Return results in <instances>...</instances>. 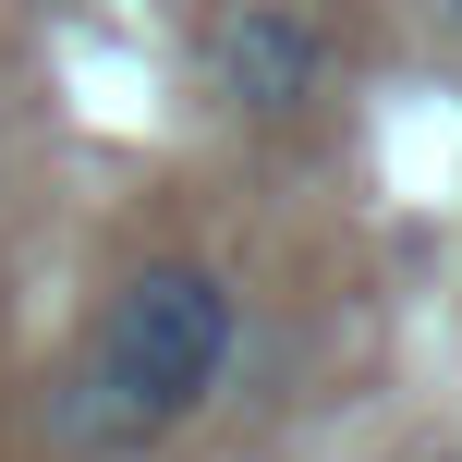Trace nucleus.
Returning a JSON list of instances; mask_svg holds the SVG:
<instances>
[{
	"label": "nucleus",
	"instance_id": "nucleus-1",
	"mask_svg": "<svg viewBox=\"0 0 462 462\" xmlns=\"http://www.w3.org/2000/svg\"><path fill=\"white\" fill-rule=\"evenodd\" d=\"M231 353H244V292L208 255H146L110 304H97L86 353L49 390V426L86 462H146L171 426H195L231 390Z\"/></svg>",
	"mask_w": 462,
	"mask_h": 462
},
{
	"label": "nucleus",
	"instance_id": "nucleus-2",
	"mask_svg": "<svg viewBox=\"0 0 462 462\" xmlns=\"http://www.w3.org/2000/svg\"><path fill=\"white\" fill-rule=\"evenodd\" d=\"M208 97L231 122H304L328 97V24L304 0H231L208 24Z\"/></svg>",
	"mask_w": 462,
	"mask_h": 462
},
{
	"label": "nucleus",
	"instance_id": "nucleus-3",
	"mask_svg": "<svg viewBox=\"0 0 462 462\" xmlns=\"http://www.w3.org/2000/svg\"><path fill=\"white\" fill-rule=\"evenodd\" d=\"M426 13H439V37H462V0H426Z\"/></svg>",
	"mask_w": 462,
	"mask_h": 462
},
{
	"label": "nucleus",
	"instance_id": "nucleus-4",
	"mask_svg": "<svg viewBox=\"0 0 462 462\" xmlns=\"http://www.w3.org/2000/svg\"><path fill=\"white\" fill-rule=\"evenodd\" d=\"M426 462H450V450H426Z\"/></svg>",
	"mask_w": 462,
	"mask_h": 462
}]
</instances>
